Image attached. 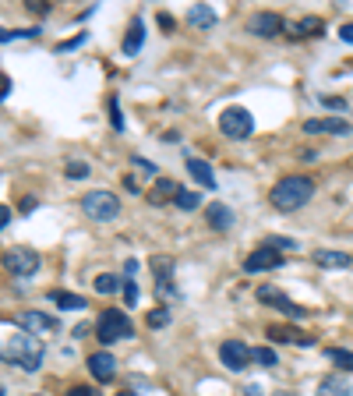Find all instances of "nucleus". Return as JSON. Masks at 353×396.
Here are the masks:
<instances>
[{"instance_id":"nucleus-1","label":"nucleus","mask_w":353,"mask_h":396,"mask_svg":"<svg viewBox=\"0 0 353 396\" xmlns=\"http://www.w3.org/2000/svg\"><path fill=\"white\" fill-rule=\"evenodd\" d=\"M311 195H315V181H311V177H304V174H293V177L276 181V188H272L269 202H272L279 212H297L301 205H308V202H311Z\"/></svg>"},{"instance_id":"nucleus-2","label":"nucleus","mask_w":353,"mask_h":396,"mask_svg":"<svg viewBox=\"0 0 353 396\" xmlns=\"http://www.w3.org/2000/svg\"><path fill=\"white\" fill-rule=\"evenodd\" d=\"M43 344L32 336V332H15L4 347H0V361H8V365H18L22 372H39L43 365Z\"/></svg>"},{"instance_id":"nucleus-3","label":"nucleus","mask_w":353,"mask_h":396,"mask_svg":"<svg viewBox=\"0 0 353 396\" xmlns=\"http://www.w3.org/2000/svg\"><path fill=\"white\" fill-rule=\"evenodd\" d=\"M135 332L131 318L121 311V308H106L96 322V336H99V344H117V339H128Z\"/></svg>"},{"instance_id":"nucleus-4","label":"nucleus","mask_w":353,"mask_h":396,"mask_svg":"<svg viewBox=\"0 0 353 396\" xmlns=\"http://www.w3.org/2000/svg\"><path fill=\"white\" fill-rule=\"evenodd\" d=\"M82 209H85V216L96 219V223H106V219H117V216H121V202H117L113 191H89V195L82 198Z\"/></svg>"},{"instance_id":"nucleus-5","label":"nucleus","mask_w":353,"mask_h":396,"mask_svg":"<svg viewBox=\"0 0 353 396\" xmlns=\"http://www.w3.org/2000/svg\"><path fill=\"white\" fill-rule=\"evenodd\" d=\"M219 131H223L226 138H248V135L255 131V117H251L244 106H226V110L219 113Z\"/></svg>"},{"instance_id":"nucleus-6","label":"nucleus","mask_w":353,"mask_h":396,"mask_svg":"<svg viewBox=\"0 0 353 396\" xmlns=\"http://www.w3.org/2000/svg\"><path fill=\"white\" fill-rule=\"evenodd\" d=\"M0 262H4V269H8L11 276H22V279L39 272V255H36L32 248H8Z\"/></svg>"},{"instance_id":"nucleus-7","label":"nucleus","mask_w":353,"mask_h":396,"mask_svg":"<svg viewBox=\"0 0 353 396\" xmlns=\"http://www.w3.org/2000/svg\"><path fill=\"white\" fill-rule=\"evenodd\" d=\"M219 361L226 365V372H244L255 361V351L241 339H226V344H219Z\"/></svg>"},{"instance_id":"nucleus-8","label":"nucleus","mask_w":353,"mask_h":396,"mask_svg":"<svg viewBox=\"0 0 353 396\" xmlns=\"http://www.w3.org/2000/svg\"><path fill=\"white\" fill-rule=\"evenodd\" d=\"M283 265H286L283 251H276V248H269V244L255 248V251L244 258V269H248V272H269V269H283Z\"/></svg>"},{"instance_id":"nucleus-9","label":"nucleus","mask_w":353,"mask_h":396,"mask_svg":"<svg viewBox=\"0 0 353 396\" xmlns=\"http://www.w3.org/2000/svg\"><path fill=\"white\" fill-rule=\"evenodd\" d=\"M258 301H262V305H272V308H279V311H286L290 318H304V315H308L301 305H293V301H290V298H286L279 287H272V283L258 287Z\"/></svg>"},{"instance_id":"nucleus-10","label":"nucleus","mask_w":353,"mask_h":396,"mask_svg":"<svg viewBox=\"0 0 353 396\" xmlns=\"http://www.w3.org/2000/svg\"><path fill=\"white\" fill-rule=\"evenodd\" d=\"M248 29H251L255 36H262V39H272V36L286 32V18L276 15V11H258V15L248 22Z\"/></svg>"},{"instance_id":"nucleus-11","label":"nucleus","mask_w":353,"mask_h":396,"mask_svg":"<svg viewBox=\"0 0 353 396\" xmlns=\"http://www.w3.org/2000/svg\"><path fill=\"white\" fill-rule=\"evenodd\" d=\"M15 322L22 325V332H50V329H57L61 325V318H53V315H43V311H22V315H15Z\"/></svg>"},{"instance_id":"nucleus-12","label":"nucleus","mask_w":353,"mask_h":396,"mask_svg":"<svg viewBox=\"0 0 353 396\" xmlns=\"http://www.w3.org/2000/svg\"><path fill=\"white\" fill-rule=\"evenodd\" d=\"M205 223H209V230L226 234L230 226H233V209H230L226 202H209V205H205Z\"/></svg>"},{"instance_id":"nucleus-13","label":"nucleus","mask_w":353,"mask_h":396,"mask_svg":"<svg viewBox=\"0 0 353 396\" xmlns=\"http://www.w3.org/2000/svg\"><path fill=\"white\" fill-rule=\"evenodd\" d=\"M304 131L308 135H350V121H343V117H315V121H304Z\"/></svg>"},{"instance_id":"nucleus-14","label":"nucleus","mask_w":353,"mask_h":396,"mask_svg":"<svg viewBox=\"0 0 353 396\" xmlns=\"http://www.w3.org/2000/svg\"><path fill=\"white\" fill-rule=\"evenodd\" d=\"M89 372H92L96 382H110V379L117 375V358H113L110 351H96V354L89 358Z\"/></svg>"},{"instance_id":"nucleus-15","label":"nucleus","mask_w":353,"mask_h":396,"mask_svg":"<svg viewBox=\"0 0 353 396\" xmlns=\"http://www.w3.org/2000/svg\"><path fill=\"white\" fill-rule=\"evenodd\" d=\"M269 339H276V344H293V347H311L315 339L301 329H293V325H269Z\"/></svg>"},{"instance_id":"nucleus-16","label":"nucleus","mask_w":353,"mask_h":396,"mask_svg":"<svg viewBox=\"0 0 353 396\" xmlns=\"http://www.w3.org/2000/svg\"><path fill=\"white\" fill-rule=\"evenodd\" d=\"M188 174L195 177V184H202V188L216 191V174H212V166H209L205 159H198V156H188Z\"/></svg>"},{"instance_id":"nucleus-17","label":"nucleus","mask_w":353,"mask_h":396,"mask_svg":"<svg viewBox=\"0 0 353 396\" xmlns=\"http://www.w3.org/2000/svg\"><path fill=\"white\" fill-rule=\"evenodd\" d=\"M318 396H353V382L336 372V375H329V379L318 382Z\"/></svg>"},{"instance_id":"nucleus-18","label":"nucleus","mask_w":353,"mask_h":396,"mask_svg":"<svg viewBox=\"0 0 353 396\" xmlns=\"http://www.w3.org/2000/svg\"><path fill=\"white\" fill-rule=\"evenodd\" d=\"M142 46H145V22H142V18H135V22H131V29H128V36H124V46H121V50H124L128 57H135Z\"/></svg>"},{"instance_id":"nucleus-19","label":"nucleus","mask_w":353,"mask_h":396,"mask_svg":"<svg viewBox=\"0 0 353 396\" xmlns=\"http://www.w3.org/2000/svg\"><path fill=\"white\" fill-rule=\"evenodd\" d=\"M152 272H156V283H159V291L166 294L173 283H170V276H173V258H166V255H152Z\"/></svg>"},{"instance_id":"nucleus-20","label":"nucleus","mask_w":353,"mask_h":396,"mask_svg":"<svg viewBox=\"0 0 353 396\" xmlns=\"http://www.w3.org/2000/svg\"><path fill=\"white\" fill-rule=\"evenodd\" d=\"M311 258H315V265H322V269H346V265L353 262L346 251H325V248H322V251H315Z\"/></svg>"},{"instance_id":"nucleus-21","label":"nucleus","mask_w":353,"mask_h":396,"mask_svg":"<svg viewBox=\"0 0 353 396\" xmlns=\"http://www.w3.org/2000/svg\"><path fill=\"white\" fill-rule=\"evenodd\" d=\"M176 191H181V188H176L170 177H159V181H156V188L149 191V202H152V205H166L170 198H176Z\"/></svg>"},{"instance_id":"nucleus-22","label":"nucleus","mask_w":353,"mask_h":396,"mask_svg":"<svg viewBox=\"0 0 353 396\" xmlns=\"http://www.w3.org/2000/svg\"><path fill=\"white\" fill-rule=\"evenodd\" d=\"M50 301L61 308V311H78V308H85V298L68 294V291H50Z\"/></svg>"},{"instance_id":"nucleus-23","label":"nucleus","mask_w":353,"mask_h":396,"mask_svg":"<svg viewBox=\"0 0 353 396\" xmlns=\"http://www.w3.org/2000/svg\"><path fill=\"white\" fill-rule=\"evenodd\" d=\"M188 22H191L195 29H212V25H216V11H212L209 4H195V8L188 11Z\"/></svg>"},{"instance_id":"nucleus-24","label":"nucleus","mask_w":353,"mask_h":396,"mask_svg":"<svg viewBox=\"0 0 353 396\" xmlns=\"http://www.w3.org/2000/svg\"><path fill=\"white\" fill-rule=\"evenodd\" d=\"M286 29H290V36H322L325 32V22L322 18H301V22H293Z\"/></svg>"},{"instance_id":"nucleus-25","label":"nucleus","mask_w":353,"mask_h":396,"mask_svg":"<svg viewBox=\"0 0 353 396\" xmlns=\"http://www.w3.org/2000/svg\"><path fill=\"white\" fill-rule=\"evenodd\" d=\"M124 283H121V276H113V272H99L96 276V294H117Z\"/></svg>"},{"instance_id":"nucleus-26","label":"nucleus","mask_w":353,"mask_h":396,"mask_svg":"<svg viewBox=\"0 0 353 396\" xmlns=\"http://www.w3.org/2000/svg\"><path fill=\"white\" fill-rule=\"evenodd\" d=\"M39 25H32V29H0V43H11V39H39Z\"/></svg>"},{"instance_id":"nucleus-27","label":"nucleus","mask_w":353,"mask_h":396,"mask_svg":"<svg viewBox=\"0 0 353 396\" xmlns=\"http://www.w3.org/2000/svg\"><path fill=\"white\" fill-rule=\"evenodd\" d=\"M198 202H202V195H198V191H188V188H181V191H176V198H173V205L184 209V212L198 209Z\"/></svg>"},{"instance_id":"nucleus-28","label":"nucleus","mask_w":353,"mask_h":396,"mask_svg":"<svg viewBox=\"0 0 353 396\" xmlns=\"http://www.w3.org/2000/svg\"><path fill=\"white\" fill-rule=\"evenodd\" d=\"M64 174H68V181H85L92 170H89V163H82V159H71L68 166H64Z\"/></svg>"},{"instance_id":"nucleus-29","label":"nucleus","mask_w":353,"mask_h":396,"mask_svg":"<svg viewBox=\"0 0 353 396\" xmlns=\"http://www.w3.org/2000/svg\"><path fill=\"white\" fill-rule=\"evenodd\" d=\"M329 358H332L343 372H353V351H339V347H332V351H329Z\"/></svg>"},{"instance_id":"nucleus-30","label":"nucleus","mask_w":353,"mask_h":396,"mask_svg":"<svg viewBox=\"0 0 353 396\" xmlns=\"http://www.w3.org/2000/svg\"><path fill=\"white\" fill-rule=\"evenodd\" d=\"M170 318H173V315H170L166 308H152V311H149V325H152V329H163V325H170Z\"/></svg>"},{"instance_id":"nucleus-31","label":"nucleus","mask_w":353,"mask_h":396,"mask_svg":"<svg viewBox=\"0 0 353 396\" xmlns=\"http://www.w3.org/2000/svg\"><path fill=\"white\" fill-rule=\"evenodd\" d=\"M110 124H113V131H124V117H121V106H117V99L110 103Z\"/></svg>"},{"instance_id":"nucleus-32","label":"nucleus","mask_w":353,"mask_h":396,"mask_svg":"<svg viewBox=\"0 0 353 396\" xmlns=\"http://www.w3.org/2000/svg\"><path fill=\"white\" fill-rule=\"evenodd\" d=\"M255 361H258V365H265V368H272V365H276V351L258 347V351H255Z\"/></svg>"},{"instance_id":"nucleus-33","label":"nucleus","mask_w":353,"mask_h":396,"mask_svg":"<svg viewBox=\"0 0 353 396\" xmlns=\"http://www.w3.org/2000/svg\"><path fill=\"white\" fill-rule=\"evenodd\" d=\"M269 248H276V251H293L297 248V241H290V237H272V241H265Z\"/></svg>"},{"instance_id":"nucleus-34","label":"nucleus","mask_w":353,"mask_h":396,"mask_svg":"<svg viewBox=\"0 0 353 396\" xmlns=\"http://www.w3.org/2000/svg\"><path fill=\"white\" fill-rule=\"evenodd\" d=\"M135 166L142 170L145 177H156V163H149V159H142V156H135Z\"/></svg>"},{"instance_id":"nucleus-35","label":"nucleus","mask_w":353,"mask_h":396,"mask_svg":"<svg viewBox=\"0 0 353 396\" xmlns=\"http://www.w3.org/2000/svg\"><path fill=\"white\" fill-rule=\"evenodd\" d=\"M124 301L128 305H138V287H135L131 279H124Z\"/></svg>"},{"instance_id":"nucleus-36","label":"nucleus","mask_w":353,"mask_h":396,"mask_svg":"<svg viewBox=\"0 0 353 396\" xmlns=\"http://www.w3.org/2000/svg\"><path fill=\"white\" fill-rule=\"evenodd\" d=\"M85 43V32H78L75 39H68V43H61V46H57V50H61V53H68V50H75V46H82Z\"/></svg>"},{"instance_id":"nucleus-37","label":"nucleus","mask_w":353,"mask_h":396,"mask_svg":"<svg viewBox=\"0 0 353 396\" xmlns=\"http://www.w3.org/2000/svg\"><path fill=\"white\" fill-rule=\"evenodd\" d=\"M322 103H325L329 110H346V99H339V96H325Z\"/></svg>"},{"instance_id":"nucleus-38","label":"nucleus","mask_w":353,"mask_h":396,"mask_svg":"<svg viewBox=\"0 0 353 396\" xmlns=\"http://www.w3.org/2000/svg\"><path fill=\"white\" fill-rule=\"evenodd\" d=\"M8 96H11V78H8V75H0V103H4Z\"/></svg>"},{"instance_id":"nucleus-39","label":"nucleus","mask_w":353,"mask_h":396,"mask_svg":"<svg viewBox=\"0 0 353 396\" xmlns=\"http://www.w3.org/2000/svg\"><path fill=\"white\" fill-rule=\"evenodd\" d=\"M36 205H39V202H36V198L29 195V198H22V205H18V209H22V212L29 216V212H36Z\"/></svg>"},{"instance_id":"nucleus-40","label":"nucleus","mask_w":353,"mask_h":396,"mask_svg":"<svg viewBox=\"0 0 353 396\" xmlns=\"http://www.w3.org/2000/svg\"><path fill=\"white\" fill-rule=\"evenodd\" d=\"M159 25H163L166 32H173V15H166V11H159Z\"/></svg>"},{"instance_id":"nucleus-41","label":"nucleus","mask_w":353,"mask_h":396,"mask_svg":"<svg viewBox=\"0 0 353 396\" xmlns=\"http://www.w3.org/2000/svg\"><path fill=\"white\" fill-rule=\"evenodd\" d=\"M339 39L353 46V25H343V29H339Z\"/></svg>"},{"instance_id":"nucleus-42","label":"nucleus","mask_w":353,"mask_h":396,"mask_svg":"<svg viewBox=\"0 0 353 396\" xmlns=\"http://www.w3.org/2000/svg\"><path fill=\"white\" fill-rule=\"evenodd\" d=\"M68 396H99V393H96V389H85V386H75Z\"/></svg>"},{"instance_id":"nucleus-43","label":"nucleus","mask_w":353,"mask_h":396,"mask_svg":"<svg viewBox=\"0 0 353 396\" xmlns=\"http://www.w3.org/2000/svg\"><path fill=\"white\" fill-rule=\"evenodd\" d=\"M8 223H11V209H8V205H0V230H4Z\"/></svg>"},{"instance_id":"nucleus-44","label":"nucleus","mask_w":353,"mask_h":396,"mask_svg":"<svg viewBox=\"0 0 353 396\" xmlns=\"http://www.w3.org/2000/svg\"><path fill=\"white\" fill-rule=\"evenodd\" d=\"M244 396H262V389H258V386H248V389H244Z\"/></svg>"},{"instance_id":"nucleus-45","label":"nucleus","mask_w":353,"mask_h":396,"mask_svg":"<svg viewBox=\"0 0 353 396\" xmlns=\"http://www.w3.org/2000/svg\"><path fill=\"white\" fill-rule=\"evenodd\" d=\"M0 396H8V389H4V386H0Z\"/></svg>"},{"instance_id":"nucleus-46","label":"nucleus","mask_w":353,"mask_h":396,"mask_svg":"<svg viewBox=\"0 0 353 396\" xmlns=\"http://www.w3.org/2000/svg\"><path fill=\"white\" fill-rule=\"evenodd\" d=\"M117 396H135V393H117Z\"/></svg>"},{"instance_id":"nucleus-47","label":"nucleus","mask_w":353,"mask_h":396,"mask_svg":"<svg viewBox=\"0 0 353 396\" xmlns=\"http://www.w3.org/2000/svg\"><path fill=\"white\" fill-rule=\"evenodd\" d=\"M36 396H43V393H36Z\"/></svg>"}]
</instances>
